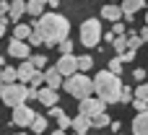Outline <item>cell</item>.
Segmentation results:
<instances>
[{"mask_svg":"<svg viewBox=\"0 0 148 135\" xmlns=\"http://www.w3.org/2000/svg\"><path fill=\"white\" fill-rule=\"evenodd\" d=\"M34 31L42 34V42H44L47 47H52V44H60V42L68 39V34H70V21H68L65 16H60V13H47V16L36 18Z\"/></svg>","mask_w":148,"mask_h":135,"instance_id":"obj_1","label":"cell"},{"mask_svg":"<svg viewBox=\"0 0 148 135\" xmlns=\"http://www.w3.org/2000/svg\"><path fill=\"white\" fill-rule=\"evenodd\" d=\"M94 91H96V99H101L104 104H117L120 101V94H122L120 75H114L109 70H101L94 78Z\"/></svg>","mask_w":148,"mask_h":135,"instance_id":"obj_2","label":"cell"},{"mask_svg":"<svg viewBox=\"0 0 148 135\" xmlns=\"http://www.w3.org/2000/svg\"><path fill=\"white\" fill-rule=\"evenodd\" d=\"M62 88L70 94V96H75V99H88L91 96V91H94V81L86 75V73H75V75H70V78H65V83H62Z\"/></svg>","mask_w":148,"mask_h":135,"instance_id":"obj_3","label":"cell"},{"mask_svg":"<svg viewBox=\"0 0 148 135\" xmlns=\"http://www.w3.org/2000/svg\"><path fill=\"white\" fill-rule=\"evenodd\" d=\"M0 99L8 107H23V101L29 99V86L23 83H13V86H0Z\"/></svg>","mask_w":148,"mask_h":135,"instance_id":"obj_4","label":"cell"},{"mask_svg":"<svg viewBox=\"0 0 148 135\" xmlns=\"http://www.w3.org/2000/svg\"><path fill=\"white\" fill-rule=\"evenodd\" d=\"M101 42V23L96 18H88L81 23V44L83 47H96Z\"/></svg>","mask_w":148,"mask_h":135,"instance_id":"obj_5","label":"cell"},{"mask_svg":"<svg viewBox=\"0 0 148 135\" xmlns=\"http://www.w3.org/2000/svg\"><path fill=\"white\" fill-rule=\"evenodd\" d=\"M104 101L101 99H94V96H88V99H83L81 104H78V114H83V117H96V114H104Z\"/></svg>","mask_w":148,"mask_h":135,"instance_id":"obj_6","label":"cell"},{"mask_svg":"<svg viewBox=\"0 0 148 135\" xmlns=\"http://www.w3.org/2000/svg\"><path fill=\"white\" fill-rule=\"evenodd\" d=\"M55 68H57V73L62 78H70V75L78 73V57L75 55H60V60H57Z\"/></svg>","mask_w":148,"mask_h":135,"instance_id":"obj_7","label":"cell"},{"mask_svg":"<svg viewBox=\"0 0 148 135\" xmlns=\"http://www.w3.org/2000/svg\"><path fill=\"white\" fill-rule=\"evenodd\" d=\"M34 120H36L34 109L23 104V107H16V109H13V120H10V122H13V125H18V127H31V125H34Z\"/></svg>","mask_w":148,"mask_h":135,"instance_id":"obj_8","label":"cell"},{"mask_svg":"<svg viewBox=\"0 0 148 135\" xmlns=\"http://www.w3.org/2000/svg\"><path fill=\"white\" fill-rule=\"evenodd\" d=\"M8 55H10V57H18L21 62H26V57H31L29 44H26V42H16V39L8 44Z\"/></svg>","mask_w":148,"mask_h":135,"instance_id":"obj_9","label":"cell"},{"mask_svg":"<svg viewBox=\"0 0 148 135\" xmlns=\"http://www.w3.org/2000/svg\"><path fill=\"white\" fill-rule=\"evenodd\" d=\"M16 70H18V81H21L23 86H26V83H31V81H34V75L39 73V70H34V65H31L29 60H26V62H21Z\"/></svg>","mask_w":148,"mask_h":135,"instance_id":"obj_10","label":"cell"},{"mask_svg":"<svg viewBox=\"0 0 148 135\" xmlns=\"http://www.w3.org/2000/svg\"><path fill=\"white\" fill-rule=\"evenodd\" d=\"M143 5H146L143 0H125V3L120 5V8H122V16H125V21H133V18H135L133 13H135V10H140Z\"/></svg>","mask_w":148,"mask_h":135,"instance_id":"obj_11","label":"cell"},{"mask_svg":"<svg viewBox=\"0 0 148 135\" xmlns=\"http://www.w3.org/2000/svg\"><path fill=\"white\" fill-rule=\"evenodd\" d=\"M44 83H47V88H52V91H57V88L62 86V75L57 73V68L44 70Z\"/></svg>","mask_w":148,"mask_h":135,"instance_id":"obj_12","label":"cell"},{"mask_svg":"<svg viewBox=\"0 0 148 135\" xmlns=\"http://www.w3.org/2000/svg\"><path fill=\"white\" fill-rule=\"evenodd\" d=\"M73 130H75V135H88V130H91V117L78 114V117L73 120Z\"/></svg>","mask_w":148,"mask_h":135,"instance_id":"obj_13","label":"cell"},{"mask_svg":"<svg viewBox=\"0 0 148 135\" xmlns=\"http://www.w3.org/2000/svg\"><path fill=\"white\" fill-rule=\"evenodd\" d=\"M133 133L135 135H148V112L138 114V117L133 120Z\"/></svg>","mask_w":148,"mask_h":135,"instance_id":"obj_14","label":"cell"},{"mask_svg":"<svg viewBox=\"0 0 148 135\" xmlns=\"http://www.w3.org/2000/svg\"><path fill=\"white\" fill-rule=\"evenodd\" d=\"M101 16H104L107 21L120 23V18H122V8H120V5H104V8H101Z\"/></svg>","mask_w":148,"mask_h":135,"instance_id":"obj_15","label":"cell"},{"mask_svg":"<svg viewBox=\"0 0 148 135\" xmlns=\"http://www.w3.org/2000/svg\"><path fill=\"white\" fill-rule=\"evenodd\" d=\"M36 101H42L44 107H55V101H57V91H52V88H39V99Z\"/></svg>","mask_w":148,"mask_h":135,"instance_id":"obj_16","label":"cell"},{"mask_svg":"<svg viewBox=\"0 0 148 135\" xmlns=\"http://www.w3.org/2000/svg\"><path fill=\"white\" fill-rule=\"evenodd\" d=\"M18 81V70L16 68H3L0 70V86H13Z\"/></svg>","mask_w":148,"mask_h":135,"instance_id":"obj_17","label":"cell"},{"mask_svg":"<svg viewBox=\"0 0 148 135\" xmlns=\"http://www.w3.org/2000/svg\"><path fill=\"white\" fill-rule=\"evenodd\" d=\"M26 13V3H21V0H16V3H10V10H8V21H21V16Z\"/></svg>","mask_w":148,"mask_h":135,"instance_id":"obj_18","label":"cell"},{"mask_svg":"<svg viewBox=\"0 0 148 135\" xmlns=\"http://www.w3.org/2000/svg\"><path fill=\"white\" fill-rule=\"evenodd\" d=\"M31 31H34V26H26V23H18V26L13 29V36H16V42H29Z\"/></svg>","mask_w":148,"mask_h":135,"instance_id":"obj_19","label":"cell"},{"mask_svg":"<svg viewBox=\"0 0 148 135\" xmlns=\"http://www.w3.org/2000/svg\"><path fill=\"white\" fill-rule=\"evenodd\" d=\"M42 10H44V3H42V0H31V3H26V13H29V16L42 18Z\"/></svg>","mask_w":148,"mask_h":135,"instance_id":"obj_20","label":"cell"},{"mask_svg":"<svg viewBox=\"0 0 148 135\" xmlns=\"http://www.w3.org/2000/svg\"><path fill=\"white\" fill-rule=\"evenodd\" d=\"M109 125H112V117H109V114H96V117H91V127L104 130V127H109Z\"/></svg>","mask_w":148,"mask_h":135,"instance_id":"obj_21","label":"cell"},{"mask_svg":"<svg viewBox=\"0 0 148 135\" xmlns=\"http://www.w3.org/2000/svg\"><path fill=\"white\" fill-rule=\"evenodd\" d=\"M125 36H127V47H130V49H138V47L143 44V39H140V34H138V31H127Z\"/></svg>","mask_w":148,"mask_h":135,"instance_id":"obj_22","label":"cell"},{"mask_svg":"<svg viewBox=\"0 0 148 135\" xmlns=\"http://www.w3.org/2000/svg\"><path fill=\"white\" fill-rule=\"evenodd\" d=\"M29 62L34 65V70H42V73H44V65H47V57H44V55H31V57H29Z\"/></svg>","mask_w":148,"mask_h":135,"instance_id":"obj_23","label":"cell"},{"mask_svg":"<svg viewBox=\"0 0 148 135\" xmlns=\"http://www.w3.org/2000/svg\"><path fill=\"white\" fill-rule=\"evenodd\" d=\"M91 68H94V57H88V55L78 57V70H81V73H86V70H91Z\"/></svg>","mask_w":148,"mask_h":135,"instance_id":"obj_24","label":"cell"},{"mask_svg":"<svg viewBox=\"0 0 148 135\" xmlns=\"http://www.w3.org/2000/svg\"><path fill=\"white\" fill-rule=\"evenodd\" d=\"M31 127H34V133H36V135H44V130H47V117H39V114H36V120H34Z\"/></svg>","mask_w":148,"mask_h":135,"instance_id":"obj_25","label":"cell"},{"mask_svg":"<svg viewBox=\"0 0 148 135\" xmlns=\"http://www.w3.org/2000/svg\"><path fill=\"white\" fill-rule=\"evenodd\" d=\"M135 99H138V101H146V104H148V83H140V86L135 88Z\"/></svg>","mask_w":148,"mask_h":135,"instance_id":"obj_26","label":"cell"},{"mask_svg":"<svg viewBox=\"0 0 148 135\" xmlns=\"http://www.w3.org/2000/svg\"><path fill=\"white\" fill-rule=\"evenodd\" d=\"M114 49H117L120 55H125V52L130 49V47H127V36H117V39H114Z\"/></svg>","mask_w":148,"mask_h":135,"instance_id":"obj_27","label":"cell"},{"mask_svg":"<svg viewBox=\"0 0 148 135\" xmlns=\"http://www.w3.org/2000/svg\"><path fill=\"white\" fill-rule=\"evenodd\" d=\"M107 70H109V73H114V75H120V70H122V60H120V57H112Z\"/></svg>","mask_w":148,"mask_h":135,"instance_id":"obj_28","label":"cell"},{"mask_svg":"<svg viewBox=\"0 0 148 135\" xmlns=\"http://www.w3.org/2000/svg\"><path fill=\"white\" fill-rule=\"evenodd\" d=\"M133 96H135V91H133L130 86H125V88H122V94H120V101H125V104H127V101H133Z\"/></svg>","mask_w":148,"mask_h":135,"instance_id":"obj_29","label":"cell"},{"mask_svg":"<svg viewBox=\"0 0 148 135\" xmlns=\"http://www.w3.org/2000/svg\"><path fill=\"white\" fill-rule=\"evenodd\" d=\"M29 47H39V44H44L42 42V34H36V31H31V36H29V42H26Z\"/></svg>","mask_w":148,"mask_h":135,"instance_id":"obj_30","label":"cell"},{"mask_svg":"<svg viewBox=\"0 0 148 135\" xmlns=\"http://www.w3.org/2000/svg\"><path fill=\"white\" fill-rule=\"evenodd\" d=\"M57 47H60V52H62V55H73V42H70V39H65V42H60Z\"/></svg>","mask_w":148,"mask_h":135,"instance_id":"obj_31","label":"cell"},{"mask_svg":"<svg viewBox=\"0 0 148 135\" xmlns=\"http://www.w3.org/2000/svg\"><path fill=\"white\" fill-rule=\"evenodd\" d=\"M42 81H44V73H42V70H39V73H36V75H34V81H31V83H29V88H34V91H39V86H42Z\"/></svg>","mask_w":148,"mask_h":135,"instance_id":"obj_32","label":"cell"},{"mask_svg":"<svg viewBox=\"0 0 148 135\" xmlns=\"http://www.w3.org/2000/svg\"><path fill=\"white\" fill-rule=\"evenodd\" d=\"M57 125H60V130H62V133H65V127H73V120H70V117H68V114H62V117H60V120H57Z\"/></svg>","mask_w":148,"mask_h":135,"instance_id":"obj_33","label":"cell"},{"mask_svg":"<svg viewBox=\"0 0 148 135\" xmlns=\"http://www.w3.org/2000/svg\"><path fill=\"white\" fill-rule=\"evenodd\" d=\"M120 60H122V65H125V62H133V60H135V49H127L125 55H120Z\"/></svg>","mask_w":148,"mask_h":135,"instance_id":"obj_34","label":"cell"},{"mask_svg":"<svg viewBox=\"0 0 148 135\" xmlns=\"http://www.w3.org/2000/svg\"><path fill=\"white\" fill-rule=\"evenodd\" d=\"M133 107L138 109V114H143V112H148V104H146V101H138V99H133Z\"/></svg>","mask_w":148,"mask_h":135,"instance_id":"obj_35","label":"cell"},{"mask_svg":"<svg viewBox=\"0 0 148 135\" xmlns=\"http://www.w3.org/2000/svg\"><path fill=\"white\" fill-rule=\"evenodd\" d=\"M62 114H65V112H62L60 107H52V109H49V117H55V120H60Z\"/></svg>","mask_w":148,"mask_h":135,"instance_id":"obj_36","label":"cell"},{"mask_svg":"<svg viewBox=\"0 0 148 135\" xmlns=\"http://www.w3.org/2000/svg\"><path fill=\"white\" fill-rule=\"evenodd\" d=\"M8 10H10V3H0V18H5Z\"/></svg>","mask_w":148,"mask_h":135,"instance_id":"obj_37","label":"cell"},{"mask_svg":"<svg viewBox=\"0 0 148 135\" xmlns=\"http://www.w3.org/2000/svg\"><path fill=\"white\" fill-rule=\"evenodd\" d=\"M133 78H138V81H143V78H146V70H143V68H135V73H133Z\"/></svg>","mask_w":148,"mask_h":135,"instance_id":"obj_38","label":"cell"},{"mask_svg":"<svg viewBox=\"0 0 148 135\" xmlns=\"http://www.w3.org/2000/svg\"><path fill=\"white\" fill-rule=\"evenodd\" d=\"M112 34H114V36H117V34H125V26H122V23H114V29H112Z\"/></svg>","mask_w":148,"mask_h":135,"instance_id":"obj_39","label":"cell"},{"mask_svg":"<svg viewBox=\"0 0 148 135\" xmlns=\"http://www.w3.org/2000/svg\"><path fill=\"white\" fill-rule=\"evenodd\" d=\"M5 26H8V16H5V18H0V36L5 34Z\"/></svg>","mask_w":148,"mask_h":135,"instance_id":"obj_40","label":"cell"},{"mask_svg":"<svg viewBox=\"0 0 148 135\" xmlns=\"http://www.w3.org/2000/svg\"><path fill=\"white\" fill-rule=\"evenodd\" d=\"M140 39H143V44L148 42V26H143V29H140Z\"/></svg>","mask_w":148,"mask_h":135,"instance_id":"obj_41","label":"cell"},{"mask_svg":"<svg viewBox=\"0 0 148 135\" xmlns=\"http://www.w3.org/2000/svg\"><path fill=\"white\" fill-rule=\"evenodd\" d=\"M114 39H117V36H114L112 31H107V34H104V42H112V44H114Z\"/></svg>","mask_w":148,"mask_h":135,"instance_id":"obj_42","label":"cell"},{"mask_svg":"<svg viewBox=\"0 0 148 135\" xmlns=\"http://www.w3.org/2000/svg\"><path fill=\"white\" fill-rule=\"evenodd\" d=\"M3 68H5V57H0V70H3Z\"/></svg>","mask_w":148,"mask_h":135,"instance_id":"obj_43","label":"cell"},{"mask_svg":"<svg viewBox=\"0 0 148 135\" xmlns=\"http://www.w3.org/2000/svg\"><path fill=\"white\" fill-rule=\"evenodd\" d=\"M52 135H65V133H62V130H55V133H52Z\"/></svg>","mask_w":148,"mask_h":135,"instance_id":"obj_44","label":"cell"},{"mask_svg":"<svg viewBox=\"0 0 148 135\" xmlns=\"http://www.w3.org/2000/svg\"><path fill=\"white\" fill-rule=\"evenodd\" d=\"M16 135H23V133H16Z\"/></svg>","mask_w":148,"mask_h":135,"instance_id":"obj_45","label":"cell"}]
</instances>
